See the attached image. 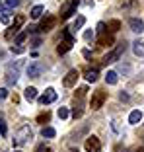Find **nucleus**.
Masks as SVG:
<instances>
[{"label":"nucleus","instance_id":"obj_18","mask_svg":"<svg viewBox=\"0 0 144 152\" xmlns=\"http://www.w3.org/2000/svg\"><path fill=\"white\" fill-rule=\"evenodd\" d=\"M41 14H43V6H41V4H37V6H33V8H31L29 16H31L33 20H39V18H41Z\"/></svg>","mask_w":144,"mask_h":152},{"label":"nucleus","instance_id":"obj_15","mask_svg":"<svg viewBox=\"0 0 144 152\" xmlns=\"http://www.w3.org/2000/svg\"><path fill=\"white\" fill-rule=\"evenodd\" d=\"M140 121H142V111H140V109L131 111V115H129V123H131V125H138Z\"/></svg>","mask_w":144,"mask_h":152},{"label":"nucleus","instance_id":"obj_8","mask_svg":"<svg viewBox=\"0 0 144 152\" xmlns=\"http://www.w3.org/2000/svg\"><path fill=\"white\" fill-rule=\"evenodd\" d=\"M37 99H39V103H41V105H47V103H53L55 99H57V92H55L53 88H47V90H45V94H41V96H39Z\"/></svg>","mask_w":144,"mask_h":152},{"label":"nucleus","instance_id":"obj_38","mask_svg":"<svg viewBox=\"0 0 144 152\" xmlns=\"http://www.w3.org/2000/svg\"><path fill=\"white\" fill-rule=\"evenodd\" d=\"M132 152H144V146H138V148H135Z\"/></svg>","mask_w":144,"mask_h":152},{"label":"nucleus","instance_id":"obj_26","mask_svg":"<svg viewBox=\"0 0 144 152\" xmlns=\"http://www.w3.org/2000/svg\"><path fill=\"white\" fill-rule=\"evenodd\" d=\"M49 119H51V113L45 111V113H41V115L37 117V123H49Z\"/></svg>","mask_w":144,"mask_h":152},{"label":"nucleus","instance_id":"obj_35","mask_svg":"<svg viewBox=\"0 0 144 152\" xmlns=\"http://www.w3.org/2000/svg\"><path fill=\"white\" fill-rule=\"evenodd\" d=\"M12 53H16V55H22V53H23V47H12Z\"/></svg>","mask_w":144,"mask_h":152},{"label":"nucleus","instance_id":"obj_41","mask_svg":"<svg viewBox=\"0 0 144 152\" xmlns=\"http://www.w3.org/2000/svg\"><path fill=\"white\" fill-rule=\"evenodd\" d=\"M16 152H22V150H16Z\"/></svg>","mask_w":144,"mask_h":152},{"label":"nucleus","instance_id":"obj_21","mask_svg":"<svg viewBox=\"0 0 144 152\" xmlns=\"http://www.w3.org/2000/svg\"><path fill=\"white\" fill-rule=\"evenodd\" d=\"M107 27H109V31H111V33H117L119 29H121V22H119V20H111V22L107 23Z\"/></svg>","mask_w":144,"mask_h":152},{"label":"nucleus","instance_id":"obj_23","mask_svg":"<svg viewBox=\"0 0 144 152\" xmlns=\"http://www.w3.org/2000/svg\"><path fill=\"white\" fill-rule=\"evenodd\" d=\"M16 35H18V29H14L12 26H10L8 29H6V33H4V37H6V39H8V41H12V39H14V37H16Z\"/></svg>","mask_w":144,"mask_h":152},{"label":"nucleus","instance_id":"obj_1","mask_svg":"<svg viewBox=\"0 0 144 152\" xmlns=\"http://www.w3.org/2000/svg\"><path fill=\"white\" fill-rule=\"evenodd\" d=\"M29 139H31V129H29V125H23V127H20L18 133L14 134L12 142H14V146H23L25 142H29Z\"/></svg>","mask_w":144,"mask_h":152},{"label":"nucleus","instance_id":"obj_27","mask_svg":"<svg viewBox=\"0 0 144 152\" xmlns=\"http://www.w3.org/2000/svg\"><path fill=\"white\" fill-rule=\"evenodd\" d=\"M27 33H29V31H22V33H18V35H16V45H22L23 41H25Z\"/></svg>","mask_w":144,"mask_h":152},{"label":"nucleus","instance_id":"obj_5","mask_svg":"<svg viewBox=\"0 0 144 152\" xmlns=\"http://www.w3.org/2000/svg\"><path fill=\"white\" fill-rule=\"evenodd\" d=\"M105 99H107V94H105L103 90H95L94 94H92L90 107H92V109H99V107H101V105L105 103Z\"/></svg>","mask_w":144,"mask_h":152},{"label":"nucleus","instance_id":"obj_40","mask_svg":"<svg viewBox=\"0 0 144 152\" xmlns=\"http://www.w3.org/2000/svg\"><path fill=\"white\" fill-rule=\"evenodd\" d=\"M47 152H53V150H49V148H47Z\"/></svg>","mask_w":144,"mask_h":152},{"label":"nucleus","instance_id":"obj_9","mask_svg":"<svg viewBox=\"0 0 144 152\" xmlns=\"http://www.w3.org/2000/svg\"><path fill=\"white\" fill-rule=\"evenodd\" d=\"M78 78H80V72L74 68V70H68V74L64 76V80H63V84L66 86V88H72V86L78 82Z\"/></svg>","mask_w":144,"mask_h":152},{"label":"nucleus","instance_id":"obj_34","mask_svg":"<svg viewBox=\"0 0 144 152\" xmlns=\"http://www.w3.org/2000/svg\"><path fill=\"white\" fill-rule=\"evenodd\" d=\"M4 98H8V90H6V88H0V99H4Z\"/></svg>","mask_w":144,"mask_h":152},{"label":"nucleus","instance_id":"obj_7","mask_svg":"<svg viewBox=\"0 0 144 152\" xmlns=\"http://www.w3.org/2000/svg\"><path fill=\"white\" fill-rule=\"evenodd\" d=\"M55 23H57V18H55V16H45V18L41 20V23H39V27H37V29H39V31H51V29H53L55 27Z\"/></svg>","mask_w":144,"mask_h":152},{"label":"nucleus","instance_id":"obj_39","mask_svg":"<svg viewBox=\"0 0 144 152\" xmlns=\"http://www.w3.org/2000/svg\"><path fill=\"white\" fill-rule=\"evenodd\" d=\"M70 152H78V148H70Z\"/></svg>","mask_w":144,"mask_h":152},{"label":"nucleus","instance_id":"obj_22","mask_svg":"<svg viewBox=\"0 0 144 152\" xmlns=\"http://www.w3.org/2000/svg\"><path fill=\"white\" fill-rule=\"evenodd\" d=\"M6 133H8V127L4 121V113H0V137H6Z\"/></svg>","mask_w":144,"mask_h":152},{"label":"nucleus","instance_id":"obj_28","mask_svg":"<svg viewBox=\"0 0 144 152\" xmlns=\"http://www.w3.org/2000/svg\"><path fill=\"white\" fill-rule=\"evenodd\" d=\"M20 4V0H4V6L6 8H16Z\"/></svg>","mask_w":144,"mask_h":152},{"label":"nucleus","instance_id":"obj_4","mask_svg":"<svg viewBox=\"0 0 144 152\" xmlns=\"http://www.w3.org/2000/svg\"><path fill=\"white\" fill-rule=\"evenodd\" d=\"M125 53V43H119L117 47H115V49L111 51V53H107L103 57V64H109V63H117L119 61V57H121V55Z\"/></svg>","mask_w":144,"mask_h":152},{"label":"nucleus","instance_id":"obj_36","mask_svg":"<svg viewBox=\"0 0 144 152\" xmlns=\"http://www.w3.org/2000/svg\"><path fill=\"white\" fill-rule=\"evenodd\" d=\"M92 37H94V31H86V33H84V39H86V41H90Z\"/></svg>","mask_w":144,"mask_h":152},{"label":"nucleus","instance_id":"obj_32","mask_svg":"<svg viewBox=\"0 0 144 152\" xmlns=\"http://www.w3.org/2000/svg\"><path fill=\"white\" fill-rule=\"evenodd\" d=\"M72 117H74V119L82 117V107H74V109H72Z\"/></svg>","mask_w":144,"mask_h":152},{"label":"nucleus","instance_id":"obj_24","mask_svg":"<svg viewBox=\"0 0 144 152\" xmlns=\"http://www.w3.org/2000/svg\"><path fill=\"white\" fill-rule=\"evenodd\" d=\"M23 23H25V18H23V16H18V18L14 20V23H12V27H14V29H18V31H20V27H22V26H23Z\"/></svg>","mask_w":144,"mask_h":152},{"label":"nucleus","instance_id":"obj_31","mask_svg":"<svg viewBox=\"0 0 144 152\" xmlns=\"http://www.w3.org/2000/svg\"><path fill=\"white\" fill-rule=\"evenodd\" d=\"M0 20H2V23H10V16H8V10H4V12H2V16H0Z\"/></svg>","mask_w":144,"mask_h":152},{"label":"nucleus","instance_id":"obj_17","mask_svg":"<svg viewBox=\"0 0 144 152\" xmlns=\"http://www.w3.org/2000/svg\"><path fill=\"white\" fill-rule=\"evenodd\" d=\"M23 98H25L27 102H33V99H37L39 96H37V90L33 88V86H29V88H25V92H23Z\"/></svg>","mask_w":144,"mask_h":152},{"label":"nucleus","instance_id":"obj_19","mask_svg":"<svg viewBox=\"0 0 144 152\" xmlns=\"http://www.w3.org/2000/svg\"><path fill=\"white\" fill-rule=\"evenodd\" d=\"M41 134H43V139H53L55 134H57V131H55L53 127H43V129H41Z\"/></svg>","mask_w":144,"mask_h":152},{"label":"nucleus","instance_id":"obj_30","mask_svg":"<svg viewBox=\"0 0 144 152\" xmlns=\"http://www.w3.org/2000/svg\"><path fill=\"white\" fill-rule=\"evenodd\" d=\"M68 117V109L66 107H60L59 109V119H66Z\"/></svg>","mask_w":144,"mask_h":152},{"label":"nucleus","instance_id":"obj_16","mask_svg":"<svg viewBox=\"0 0 144 152\" xmlns=\"http://www.w3.org/2000/svg\"><path fill=\"white\" fill-rule=\"evenodd\" d=\"M84 78L88 82H95L99 78V72H97V68H88V70L84 72Z\"/></svg>","mask_w":144,"mask_h":152},{"label":"nucleus","instance_id":"obj_20","mask_svg":"<svg viewBox=\"0 0 144 152\" xmlns=\"http://www.w3.org/2000/svg\"><path fill=\"white\" fill-rule=\"evenodd\" d=\"M117 80H119V78H117V72H115V70H109L107 76H105V82L113 86V84H117Z\"/></svg>","mask_w":144,"mask_h":152},{"label":"nucleus","instance_id":"obj_13","mask_svg":"<svg viewBox=\"0 0 144 152\" xmlns=\"http://www.w3.org/2000/svg\"><path fill=\"white\" fill-rule=\"evenodd\" d=\"M6 80H8L10 86H14L16 82H18V68H8V72H6Z\"/></svg>","mask_w":144,"mask_h":152},{"label":"nucleus","instance_id":"obj_11","mask_svg":"<svg viewBox=\"0 0 144 152\" xmlns=\"http://www.w3.org/2000/svg\"><path fill=\"white\" fill-rule=\"evenodd\" d=\"M113 41H115V37H113V33H101L97 39V45L99 47H109V45H113Z\"/></svg>","mask_w":144,"mask_h":152},{"label":"nucleus","instance_id":"obj_12","mask_svg":"<svg viewBox=\"0 0 144 152\" xmlns=\"http://www.w3.org/2000/svg\"><path fill=\"white\" fill-rule=\"evenodd\" d=\"M129 26H131V29H132V31H136V33H142L144 31V22H142V20H138V18H131V20H129Z\"/></svg>","mask_w":144,"mask_h":152},{"label":"nucleus","instance_id":"obj_3","mask_svg":"<svg viewBox=\"0 0 144 152\" xmlns=\"http://www.w3.org/2000/svg\"><path fill=\"white\" fill-rule=\"evenodd\" d=\"M78 4H80V0H66L63 4V8H60V20H68L72 16V14L76 12Z\"/></svg>","mask_w":144,"mask_h":152},{"label":"nucleus","instance_id":"obj_33","mask_svg":"<svg viewBox=\"0 0 144 152\" xmlns=\"http://www.w3.org/2000/svg\"><path fill=\"white\" fill-rule=\"evenodd\" d=\"M97 33L101 35V33H105V23L101 22V23H97Z\"/></svg>","mask_w":144,"mask_h":152},{"label":"nucleus","instance_id":"obj_2","mask_svg":"<svg viewBox=\"0 0 144 152\" xmlns=\"http://www.w3.org/2000/svg\"><path fill=\"white\" fill-rule=\"evenodd\" d=\"M72 45H74V37L70 35V31H63V41L57 45V53L59 55H64L72 49Z\"/></svg>","mask_w":144,"mask_h":152},{"label":"nucleus","instance_id":"obj_37","mask_svg":"<svg viewBox=\"0 0 144 152\" xmlns=\"http://www.w3.org/2000/svg\"><path fill=\"white\" fill-rule=\"evenodd\" d=\"M35 152H47V148L41 144V146H37V148H35Z\"/></svg>","mask_w":144,"mask_h":152},{"label":"nucleus","instance_id":"obj_25","mask_svg":"<svg viewBox=\"0 0 144 152\" xmlns=\"http://www.w3.org/2000/svg\"><path fill=\"white\" fill-rule=\"evenodd\" d=\"M84 23H86V18H84V16H80V18H78L76 22H74V26H72L70 29H72V31H76V29H80V27L84 26Z\"/></svg>","mask_w":144,"mask_h":152},{"label":"nucleus","instance_id":"obj_10","mask_svg":"<svg viewBox=\"0 0 144 152\" xmlns=\"http://www.w3.org/2000/svg\"><path fill=\"white\" fill-rule=\"evenodd\" d=\"M41 74H43V64L41 63H31L27 66V76L29 78H39Z\"/></svg>","mask_w":144,"mask_h":152},{"label":"nucleus","instance_id":"obj_6","mask_svg":"<svg viewBox=\"0 0 144 152\" xmlns=\"http://www.w3.org/2000/svg\"><path fill=\"white\" fill-rule=\"evenodd\" d=\"M84 146H86V150H88V152H101V142H99V139H97V137H94V134L86 139Z\"/></svg>","mask_w":144,"mask_h":152},{"label":"nucleus","instance_id":"obj_29","mask_svg":"<svg viewBox=\"0 0 144 152\" xmlns=\"http://www.w3.org/2000/svg\"><path fill=\"white\" fill-rule=\"evenodd\" d=\"M86 92H88V88H86V86H82V88H78V92H76V98L78 99H82L86 96Z\"/></svg>","mask_w":144,"mask_h":152},{"label":"nucleus","instance_id":"obj_14","mask_svg":"<svg viewBox=\"0 0 144 152\" xmlns=\"http://www.w3.org/2000/svg\"><path fill=\"white\" fill-rule=\"evenodd\" d=\"M132 51L136 57H144V39H136L132 43Z\"/></svg>","mask_w":144,"mask_h":152}]
</instances>
